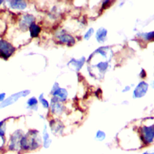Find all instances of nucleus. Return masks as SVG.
Masks as SVG:
<instances>
[{
    "label": "nucleus",
    "mask_w": 154,
    "mask_h": 154,
    "mask_svg": "<svg viewBox=\"0 0 154 154\" xmlns=\"http://www.w3.org/2000/svg\"><path fill=\"white\" fill-rule=\"evenodd\" d=\"M37 131H31L28 134L23 135L20 141V150L28 152L37 150L42 144V140Z\"/></svg>",
    "instance_id": "f257e3e1"
},
{
    "label": "nucleus",
    "mask_w": 154,
    "mask_h": 154,
    "mask_svg": "<svg viewBox=\"0 0 154 154\" xmlns=\"http://www.w3.org/2000/svg\"><path fill=\"white\" fill-rule=\"evenodd\" d=\"M140 136L144 147L154 144V124L143 125L140 128Z\"/></svg>",
    "instance_id": "f03ea898"
},
{
    "label": "nucleus",
    "mask_w": 154,
    "mask_h": 154,
    "mask_svg": "<svg viewBox=\"0 0 154 154\" xmlns=\"http://www.w3.org/2000/svg\"><path fill=\"white\" fill-rule=\"evenodd\" d=\"M23 135L20 131H16L11 136L10 142L8 144V150L9 151L14 152L20 150V141Z\"/></svg>",
    "instance_id": "7ed1b4c3"
},
{
    "label": "nucleus",
    "mask_w": 154,
    "mask_h": 154,
    "mask_svg": "<svg viewBox=\"0 0 154 154\" xmlns=\"http://www.w3.org/2000/svg\"><path fill=\"white\" fill-rule=\"evenodd\" d=\"M14 52V48L7 42L0 40V56L4 58H8Z\"/></svg>",
    "instance_id": "20e7f679"
},
{
    "label": "nucleus",
    "mask_w": 154,
    "mask_h": 154,
    "mask_svg": "<svg viewBox=\"0 0 154 154\" xmlns=\"http://www.w3.org/2000/svg\"><path fill=\"white\" fill-rule=\"evenodd\" d=\"M29 93V91L28 90H25V91H22L20 92L15 93L9 97H8L6 100L3 101L1 105H0V108H4L5 106H8L9 105L13 104L14 102H15L19 97H25L27 96Z\"/></svg>",
    "instance_id": "39448f33"
},
{
    "label": "nucleus",
    "mask_w": 154,
    "mask_h": 154,
    "mask_svg": "<svg viewBox=\"0 0 154 154\" xmlns=\"http://www.w3.org/2000/svg\"><path fill=\"white\" fill-rule=\"evenodd\" d=\"M148 85L144 82H140L138 86L136 87L135 90H134V94L135 97H140L145 94L146 93V91L147 90Z\"/></svg>",
    "instance_id": "423d86ee"
},
{
    "label": "nucleus",
    "mask_w": 154,
    "mask_h": 154,
    "mask_svg": "<svg viewBox=\"0 0 154 154\" xmlns=\"http://www.w3.org/2000/svg\"><path fill=\"white\" fill-rule=\"evenodd\" d=\"M43 142H42V146L43 147L44 149H48L51 144H52V140L50 138V136L48 132L47 131V126L46 125H45L44 128L43 129Z\"/></svg>",
    "instance_id": "0eeeda50"
},
{
    "label": "nucleus",
    "mask_w": 154,
    "mask_h": 154,
    "mask_svg": "<svg viewBox=\"0 0 154 154\" xmlns=\"http://www.w3.org/2000/svg\"><path fill=\"white\" fill-rule=\"evenodd\" d=\"M10 4L11 8L19 10L24 9L26 6V3L22 1H10Z\"/></svg>",
    "instance_id": "6e6552de"
},
{
    "label": "nucleus",
    "mask_w": 154,
    "mask_h": 154,
    "mask_svg": "<svg viewBox=\"0 0 154 154\" xmlns=\"http://www.w3.org/2000/svg\"><path fill=\"white\" fill-rule=\"evenodd\" d=\"M50 126L52 132L56 134H61L63 131V125L58 122H54L52 124H50Z\"/></svg>",
    "instance_id": "1a4fd4ad"
},
{
    "label": "nucleus",
    "mask_w": 154,
    "mask_h": 154,
    "mask_svg": "<svg viewBox=\"0 0 154 154\" xmlns=\"http://www.w3.org/2000/svg\"><path fill=\"white\" fill-rule=\"evenodd\" d=\"M106 30L105 28H100L97 30L96 33V38L99 42H103L105 41L106 36Z\"/></svg>",
    "instance_id": "9d476101"
},
{
    "label": "nucleus",
    "mask_w": 154,
    "mask_h": 154,
    "mask_svg": "<svg viewBox=\"0 0 154 154\" xmlns=\"http://www.w3.org/2000/svg\"><path fill=\"white\" fill-rule=\"evenodd\" d=\"M59 39L63 43H68V44H74L75 43V40L73 39V38L71 35H70L67 34H64L60 35V37H59Z\"/></svg>",
    "instance_id": "9b49d317"
},
{
    "label": "nucleus",
    "mask_w": 154,
    "mask_h": 154,
    "mask_svg": "<svg viewBox=\"0 0 154 154\" xmlns=\"http://www.w3.org/2000/svg\"><path fill=\"white\" fill-rule=\"evenodd\" d=\"M29 31H30L31 35L32 37H35L38 35L40 31V28L38 25L32 23L30 25Z\"/></svg>",
    "instance_id": "f8f14e48"
},
{
    "label": "nucleus",
    "mask_w": 154,
    "mask_h": 154,
    "mask_svg": "<svg viewBox=\"0 0 154 154\" xmlns=\"http://www.w3.org/2000/svg\"><path fill=\"white\" fill-rule=\"evenodd\" d=\"M54 95L63 100L66 99L67 93L64 89L58 88L57 90H55V91H54Z\"/></svg>",
    "instance_id": "ddd939ff"
},
{
    "label": "nucleus",
    "mask_w": 154,
    "mask_h": 154,
    "mask_svg": "<svg viewBox=\"0 0 154 154\" xmlns=\"http://www.w3.org/2000/svg\"><path fill=\"white\" fill-rule=\"evenodd\" d=\"M106 135L105 132L102 130H98L95 134V139L98 141H103L105 140Z\"/></svg>",
    "instance_id": "4468645a"
},
{
    "label": "nucleus",
    "mask_w": 154,
    "mask_h": 154,
    "mask_svg": "<svg viewBox=\"0 0 154 154\" xmlns=\"http://www.w3.org/2000/svg\"><path fill=\"white\" fill-rule=\"evenodd\" d=\"M52 112H54L57 114H60L63 111V106L58 103L54 104V105H52Z\"/></svg>",
    "instance_id": "2eb2a0df"
},
{
    "label": "nucleus",
    "mask_w": 154,
    "mask_h": 154,
    "mask_svg": "<svg viewBox=\"0 0 154 154\" xmlns=\"http://www.w3.org/2000/svg\"><path fill=\"white\" fill-rule=\"evenodd\" d=\"M33 20H34V17L32 16L29 15V14L25 15L23 17V19L22 22V25H28L29 23H31L32 22Z\"/></svg>",
    "instance_id": "dca6fc26"
},
{
    "label": "nucleus",
    "mask_w": 154,
    "mask_h": 154,
    "mask_svg": "<svg viewBox=\"0 0 154 154\" xmlns=\"http://www.w3.org/2000/svg\"><path fill=\"white\" fill-rule=\"evenodd\" d=\"M27 103L29 106H34L37 103V100L35 97H31L28 100Z\"/></svg>",
    "instance_id": "f3484780"
},
{
    "label": "nucleus",
    "mask_w": 154,
    "mask_h": 154,
    "mask_svg": "<svg viewBox=\"0 0 154 154\" xmlns=\"http://www.w3.org/2000/svg\"><path fill=\"white\" fill-rule=\"evenodd\" d=\"M4 121L0 122V136L4 137L5 135V128H4Z\"/></svg>",
    "instance_id": "a211bd4d"
},
{
    "label": "nucleus",
    "mask_w": 154,
    "mask_h": 154,
    "mask_svg": "<svg viewBox=\"0 0 154 154\" xmlns=\"http://www.w3.org/2000/svg\"><path fill=\"white\" fill-rule=\"evenodd\" d=\"M94 32V30H93V28H90V29H89V30L86 32V34H85V35H84V38H85V39H88L91 35H92V34H93V33Z\"/></svg>",
    "instance_id": "6ab92c4d"
},
{
    "label": "nucleus",
    "mask_w": 154,
    "mask_h": 154,
    "mask_svg": "<svg viewBox=\"0 0 154 154\" xmlns=\"http://www.w3.org/2000/svg\"><path fill=\"white\" fill-rule=\"evenodd\" d=\"M144 37L147 40H150L154 38V32H150L149 33L146 34L144 35Z\"/></svg>",
    "instance_id": "aec40b11"
},
{
    "label": "nucleus",
    "mask_w": 154,
    "mask_h": 154,
    "mask_svg": "<svg viewBox=\"0 0 154 154\" xmlns=\"http://www.w3.org/2000/svg\"><path fill=\"white\" fill-rule=\"evenodd\" d=\"M40 100H41V102H42L43 106L45 108H48L49 107V103H48V102L45 99H43H43H40Z\"/></svg>",
    "instance_id": "412c9836"
},
{
    "label": "nucleus",
    "mask_w": 154,
    "mask_h": 154,
    "mask_svg": "<svg viewBox=\"0 0 154 154\" xmlns=\"http://www.w3.org/2000/svg\"><path fill=\"white\" fill-rule=\"evenodd\" d=\"M141 154H154V149L152 150H145Z\"/></svg>",
    "instance_id": "4be33fe9"
},
{
    "label": "nucleus",
    "mask_w": 154,
    "mask_h": 154,
    "mask_svg": "<svg viewBox=\"0 0 154 154\" xmlns=\"http://www.w3.org/2000/svg\"><path fill=\"white\" fill-rule=\"evenodd\" d=\"M5 94L4 93H1V94H0V102L3 100V99H4V97H5Z\"/></svg>",
    "instance_id": "5701e85b"
}]
</instances>
